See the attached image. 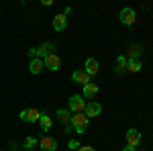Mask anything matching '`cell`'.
<instances>
[{
	"mask_svg": "<svg viewBox=\"0 0 153 151\" xmlns=\"http://www.w3.org/2000/svg\"><path fill=\"white\" fill-rule=\"evenodd\" d=\"M88 123H90V118L84 115V112L71 115V131H74V133H78V135H84V133H86Z\"/></svg>",
	"mask_w": 153,
	"mask_h": 151,
	"instance_id": "cell-1",
	"label": "cell"
},
{
	"mask_svg": "<svg viewBox=\"0 0 153 151\" xmlns=\"http://www.w3.org/2000/svg\"><path fill=\"white\" fill-rule=\"evenodd\" d=\"M84 108H86L84 96L82 94H74V96L70 98V102H68V110L74 112V115H78V112H84Z\"/></svg>",
	"mask_w": 153,
	"mask_h": 151,
	"instance_id": "cell-2",
	"label": "cell"
},
{
	"mask_svg": "<svg viewBox=\"0 0 153 151\" xmlns=\"http://www.w3.org/2000/svg\"><path fill=\"white\" fill-rule=\"evenodd\" d=\"M118 19H120V23H123V25L131 27V25H135V21H137V12H135V8L127 6V8H123V10H120Z\"/></svg>",
	"mask_w": 153,
	"mask_h": 151,
	"instance_id": "cell-3",
	"label": "cell"
},
{
	"mask_svg": "<svg viewBox=\"0 0 153 151\" xmlns=\"http://www.w3.org/2000/svg\"><path fill=\"white\" fill-rule=\"evenodd\" d=\"M21 121L23 123H35V121H39L41 118V112L39 110H35V108H25V110H21Z\"/></svg>",
	"mask_w": 153,
	"mask_h": 151,
	"instance_id": "cell-4",
	"label": "cell"
},
{
	"mask_svg": "<svg viewBox=\"0 0 153 151\" xmlns=\"http://www.w3.org/2000/svg\"><path fill=\"white\" fill-rule=\"evenodd\" d=\"M43 65H45L49 71H57L59 65H61V59H59V55L51 53V55H47V57L43 59Z\"/></svg>",
	"mask_w": 153,
	"mask_h": 151,
	"instance_id": "cell-5",
	"label": "cell"
},
{
	"mask_svg": "<svg viewBox=\"0 0 153 151\" xmlns=\"http://www.w3.org/2000/svg\"><path fill=\"white\" fill-rule=\"evenodd\" d=\"M98 70H100V65H98V61L94 57H88L86 59V65H84V71L92 78V76H98Z\"/></svg>",
	"mask_w": 153,
	"mask_h": 151,
	"instance_id": "cell-6",
	"label": "cell"
},
{
	"mask_svg": "<svg viewBox=\"0 0 153 151\" xmlns=\"http://www.w3.org/2000/svg\"><path fill=\"white\" fill-rule=\"evenodd\" d=\"M102 112V106L98 104V102H86V108H84V115L88 116V118H92V116H98Z\"/></svg>",
	"mask_w": 153,
	"mask_h": 151,
	"instance_id": "cell-7",
	"label": "cell"
},
{
	"mask_svg": "<svg viewBox=\"0 0 153 151\" xmlns=\"http://www.w3.org/2000/svg\"><path fill=\"white\" fill-rule=\"evenodd\" d=\"M39 147H41V151H55L57 149V141L53 139V137H41Z\"/></svg>",
	"mask_w": 153,
	"mask_h": 151,
	"instance_id": "cell-8",
	"label": "cell"
},
{
	"mask_svg": "<svg viewBox=\"0 0 153 151\" xmlns=\"http://www.w3.org/2000/svg\"><path fill=\"white\" fill-rule=\"evenodd\" d=\"M139 143H141V133H139L137 129H129V131H127V145L137 147Z\"/></svg>",
	"mask_w": 153,
	"mask_h": 151,
	"instance_id": "cell-9",
	"label": "cell"
},
{
	"mask_svg": "<svg viewBox=\"0 0 153 151\" xmlns=\"http://www.w3.org/2000/svg\"><path fill=\"white\" fill-rule=\"evenodd\" d=\"M57 121L61 123V125H65V129H70L71 127V112L70 110H65V108H59L57 112Z\"/></svg>",
	"mask_w": 153,
	"mask_h": 151,
	"instance_id": "cell-10",
	"label": "cell"
},
{
	"mask_svg": "<svg viewBox=\"0 0 153 151\" xmlns=\"http://www.w3.org/2000/svg\"><path fill=\"white\" fill-rule=\"evenodd\" d=\"M96 94H98V84H96V82H88V84L82 88L84 98H92V96H96Z\"/></svg>",
	"mask_w": 153,
	"mask_h": 151,
	"instance_id": "cell-11",
	"label": "cell"
},
{
	"mask_svg": "<svg viewBox=\"0 0 153 151\" xmlns=\"http://www.w3.org/2000/svg\"><path fill=\"white\" fill-rule=\"evenodd\" d=\"M71 80L76 82V84H82V86H86V84L90 82V76H88L84 70H76L74 74H71Z\"/></svg>",
	"mask_w": 153,
	"mask_h": 151,
	"instance_id": "cell-12",
	"label": "cell"
},
{
	"mask_svg": "<svg viewBox=\"0 0 153 151\" xmlns=\"http://www.w3.org/2000/svg\"><path fill=\"white\" fill-rule=\"evenodd\" d=\"M53 49H55V43H43L41 47H37V57H47L53 53Z\"/></svg>",
	"mask_w": 153,
	"mask_h": 151,
	"instance_id": "cell-13",
	"label": "cell"
},
{
	"mask_svg": "<svg viewBox=\"0 0 153 151\" xmlns=\"http://www.w3.org/2000/svg\"><path fill=\"white\" fill-rule=\"evenodd\" d=\"M68 27V16L65 14H55L53 16V29L55 31H65Z\"/></svg>",
	"mask_w": 153,
	"mask_h": 151,
	"instance_id": "cell-14",
	"label": "cell"
},
{
	"mask_svg": "<svg viewBox=\"0 0 153 151\" xmlns=\"http://www.w3.org/2000/svg\"><path fill=\"white\" fill-rule=\"evenodd\" d=\"M45 70V65H43V59H39V57H35V59H31V63H29V71L31 74H41V71Z\"/></svg>",
	"mask_w": 153,
	"mask_h": 151,
	"instance_id": "cell-15",
	"label": "cell"
},
{
	"mask_svg": "<svg viewBox=\"0 0 153 151\" xmlns=\"http://www.w3.org/2000/svg\"><path fill=\"white\" fill-rule=\"evenodd\" d=\"M127 53H129V57H127V59H139V55L143 53V49H141L139 43H133V45H129Z\"/></svg>",
	"mask_w": 153,
	"mask_h": 151,
	"instance_id": "cell-16",
	"label": "cell"
},
{
	"mask_svg": "<svg viewBox=\"0 0 153 151\" xmlns=\"http://www.w3.org/2000/svg\"><path fill=\"white\" fill-rule=\"evenodd\" d=\"M141 68H143V63L139 59H127V71L137 74V71H141Z\"/></svg>",
	"mask_w": 153,
	"mask_h": 151,
	"instance_id": "cell-17",
	"label": "cell"
},
{
	"mask_svg": "<svg viewBox=\"0 0 153 151\" xmlns=\"http://www.w3.org/2000/svg\"><path fill=\"white\" fill-rule=\"evenodd\" d=\"M114 71H117V74H125V71H127V55H118L117 57Z\"/></svg>",
	"mask_w": 153,
	"mask_h": 151,
	"instance_id": "cell-18",
	"label": "cell"
},
{
	"mask_svg": "<svg viewBox=\"0 0 153 151\" xmlns=\"http://www.w3.org/2000/svg\"><path fill=\"white\" fill-rule=\"evenodd\" d=\"M39 123H41V131H49V129H51V125H53V121H51V116H49L47 112H41Z\"/></svg>",
	"mask_w": 153,
	"mask_h": 151,
	"instance_id": "cell-19",
	"label": "cell"
},
{
	"mask_svg": "<svg viewBox=\"0 0 153 151\" xmlns=\"http://www.w3.org/2000/svg\"><path fill=\"white\" fill-rule=\"evenodd\" d=\"M37 145H39L37 137H27V139H25V143H23L25 149H31V151H33V147H37Z\"/></svg>",
	"mask_w": 153,
	"mask_h": 151,
	"instance_id": "cell-20",
	"label": "cell"
},
{
	"mask_svg": "<svg viewBox=\"0 0 153 151\" xmlns=\"http://www.w3.org/2000/svg\"><path fill=\"white\" fill-rule=\"evenodd\" d=\"M80 147H82V145H80V141H76V139H71L70 145H68V149H70V151H78Z\"/></svg>",
	"mask_w": 153,
	"mask_h": 151,
	"instance_id": "cell-21",
	"label": "cell"
},
{
	"mask_svg": "<svg viewBox=\"0 0 153 151\" xmlns=\"http://www.w3.org/2000/svg\"><path fill=\"white\" fill-rule=\"evenodd\" d=\"M29 57H31V59H35V57H37V47L29 49Z\"/></svg>",
	"mask_w": 153,
	"mask_h": 151,
	"instance_id": "cell-22",
	"label": "cell"
},
{
	"mask_svg": "<svg viewBox=\"0 0 153 151\" xmlns=\"http://www.w3.org/2000/svg\"><path fill=\"white\" fill-rule=\"evenodd\" d=\"M78 151H96V149H94V147H88V145H82Z\"/></svg>",
	"mask_w": 153,
	"mask_h": 151,
	"instance_id": "cell-23",
	"label": "cell"
},
{
	"mask_svg": "<svg viewBox=\"0 0 153 151\" xmlns=\"http://www.w3.org/2000/svg\"><path fill=\"white\" fill-rule=\"evenodd\" d=\"M123 151H135V147H131V145H127V147H125Z\"/></svg>",
	"mask_w": 153,
	"mask_h": 151,
	"instance_id": "cell-24",
	"label": "cell"
},
{
	"mask_svg": "<svg viewBox=\"0 0 153 151\" xmlns=\"http://www.w3.org/2000/svg\"><path fill=\"white\" fill-rule=\"evenodd\" d=\"M33 151H39V149H33Z\"/></svg>",
	"mask_w": 153,
	"mask_h": 151,
	"instance_id": "cell-25",
	"label": "cell"
},
{
	"mask_svg": "<svg viewBox=\"0 0 153 151\" xmlns=\"http://www.w3.org/2000/svg\"><path fill=\"white\" fill-rule=\"evenodd\" d=\"M65 151H70V149H65Z\"/></svg>",
	"mask_w": 153,
	"mask_h": 151,
	"instance_id": "cell-26",
	"label": "cell"
}]
</instances>
